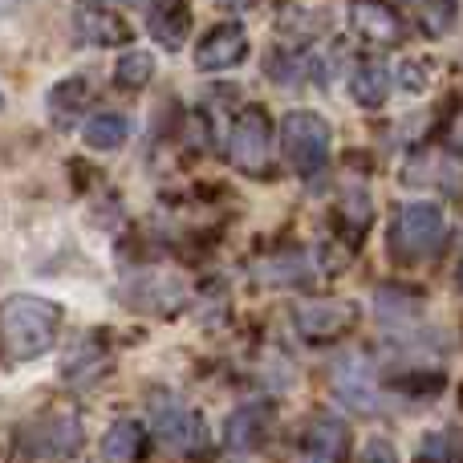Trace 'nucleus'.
<instances>
[{
	"label": "nucleus",
	"instance_id": "nucleus-1",
	"mask_svg": "<svg viewBox=\"0 0 463 463\" xmlns=\"http://www.w3.org/2000/svg\"><path fill=\"white\" fill-rule=\"evenodd\" d=\"M61 334V309L41 297H8L0 305V350L13 362H37Z\"/></svg>",
	"mask_w": 463,
	"mask_h": 463
},
{
	"label": "nucleus",
	"instance_id": "nucleus-2",
	"mask_svg": "<svg viewBox=\"0 0 463 463\" xmlns=\"http://www.w3.org/2000/svg\"><path fill=\"white\" fill-rule=\"evenodd\" d=\"M448 236L439 203H402L391 220V256L399 264H419L435 256Z\"/></svg>",
	"mask_w": 463,
	"mask_h": 463
},
{
	"label": "nucleus",
	"instance_id": "nucleus-3",
	"mask_svg": "<svg viewBox=\"0 0 463 463\" xmlns=\"http://www.w3.org/2000/svg\"><path fill=\"white\" fill-rule=\"evenodd\" d=\"M329 122L313 110H288L280 118V151H285V163L297 171V175H321V167L329 163Z\"/></svg>",
	"mask_w": 463,
	"mask_h": 463
},
{
	"label": "nucleus",
	"instance_id": "nucleus-4",
	"mask_svg": "<svg viewBox=\"0 0 463 463\" xmlns=\"http://www.w3.org/2000/svg\"><path fill=\"white\" fill-rule=\"evenodd\" d=\"M228 159L236 171L256 175V179H264L272 171V122L260 106H248V110L232 122Z\"/></svg>",
	"mask_w": 463,
	"mask_h": 463
},
{
	"label": "nucleus",
	"instance_id": "nucleus-5",
	"mask_svg": "<svg viewBox=\"0 0 463 463\" xmlns=\"http://www.w3.org/2000/svg\"><path fill=\"white\" fill-rule=\"evenodd\" d=\"M151 427L171 451H179V456H195V451L208 443L203 419L195 415L179 394H155L151 399Z\"/></svg>",
	"mask_w": 463,
	"mask_h": 463
},
{
	"label": "nucleus",
	"instance_id": "nucleus-6",
	"mask_svg": "<svg viewBox=\"0 0 463 463\" xmlns=\"http://www.w3.org/2000/svg\"><path fill=\"white\" fill-rule=\"evenodd\" d=\"M21 448L41 459H70L81 448V423L70 411H41L21 427Z\"/></svg>",
	"mask_w": 463,
	"mask_h": 463
},
{
	"label": "nucleus",
	"instance_id": "nucleus-7",
	"mask_svg": "<svg viewBox=\"0 0 463 463\" xmlns=\"http://www.w3.org/2000/svg\"><path fill=\"white\" fill-rule=\"evenodd\" d=\"M73 33L81 45L90 49H114L130 41V24L118 8L102 5V0H78L73 5Z\"/></svg>",
	"mask_w": 463,
	"mask_h": 463
},
{
	"label": "nucleus",
	"instance_id": "nucleus-8",
	"mask_svg": "<svg viewBox=\"0 0 463 463\" xmlns=\"http://www.w3.org/2000/svg\"><path fill=\"white\" fill-rule=\"evenodd\" d=\"M350 456V427L337 415H317L305 423L297 439V463H345Z\"/></svg>",
	"mask_w": 463,
	"mask_h": 463
},
{
	"label": "nucleus",
	"instance_id": "nucleus-9",
	"mask_svg": "<svg viewBox=\"0 0 463 463\" xmlns=\"http://www.w3.org/2000/svg\"><path fill=\"white\" fill-rule=\"evenodd\" d=\"M358 321L350 301H301L293 309V326L305 342H334Z\"/></svg>",
	"mask_w": 463,
	"mask_h": 463
},
{
	"label": "nucleus",
	"instance_id": "nucleus-10",
	"mask_svg": "<svg viewBox=\"0 0 463 463\" xmlns=\"http://www.w3.org/2000/svg\"><path fill=\"white\" fill-rule=\"evenodd\" d=\"M244 57H248V33L240 24H216L195 45V70L224 73V70H236Z\"/></svg>",
	"mask_w": 463,
	"mask_h": 463
},
{
	"label": "nucleus",
	"instance_id": "nucleus-11",
	"mask_svg": "<svg viewBox=\"0 0 463 463\" xmlns=\"http://www.w3.org/2000/svg\"><path fill=\"white\" fill-rule=\"evenodd\" d=\"M350 24L354 33H358L362 41H370V45H402V37H407V24H402V16L394 13L391 5H383V0H350Z\"/></svg>",
	"mask_w": 463,
	"mask_h": 463
},
{
	"label": "nucleus",
	"instance_id": "nucleus-12",
	"mask_svg": "<svg viewBox=\"0 0 463 463\" xmlns=\"http://www.w3.org/2000/svg\"><path fill=\"white\" fill-rule=\"evenodd\" d=\"M264 427H269V402H244L232 411L228 427H224V448L232 456H248L260 448Z\"/></svg>",
	"mask_w": 463,
	"mask_h": 463
},
{
	"label": "nucleus",
	"instance_id": "nucleus-13",
	"mask_svg": "<svg viewBox=\"0 0 463 463\" xmlns=\"http://www.w3.org/2000/svg\"><path fill=\"white\" fill-rule=\"evenodd\" d=\"M146 29L163 49H179L192 33V13L184 0H151L146 5Z\"/></svg>",
	"mask_w": 463,
	"mask_h": 463
},
{
	"label": "nucleus",
	"instance_id": "nucleus-14",
	"mask_svg": "<svg viewBox=\"0 0 463 463\" xmlns=\"http://www.w3.org/2000/svg\"><path fill=\"white\" fill-rule=\"evenodd\" d=\"M127 138H130V118L118 110H94L81 122V143L90 151H118Z\"/></svg>",
	"mask_w": 463,
	"mask_h": 463
},
{
	"label": "nucleus",
	"instance_id": "nucleus-15",
	"mask_svg": "<svg viewBox=\"0 0 463 463\" xmlns=\"http://www.w3.org/2000/svg\"><path fill=\"white\" fill-rule=\"evenodd\" d=\"M146 448V435L135 419H122L102 435V459L106 463H138Z\"/></svg>",
	"mask_w": 463,
	"mask_h": 463
},
{
	"label": "nucleus",
	"instance_id": "nucleus-16",
	"mask_svg": "<svg viewBox=\"0 0 463 463\" xmlns=\"http://www.w3.org/2000/svg\"><path fill=\"white\" fill-rule=\"evenodd\" d=\"M386 94H391V78H386V70L378 61H366L354 70L350 98L362 106V110H378V106L386 102Z\"/></svg>",
	"mask_w": 463,
	"mask_h": 463
},
{
	"label": "nucleus",
	"instance_id": "nucleus-17",
	"mask_svg": "<svg viewBox=\"0 0 463 463\" xmlns=\"http://www.w3.org/2000/svg\"><path fill=\"white\" fill-rule=\"evenodd\" d=\"M402 8L415 16L427 37H443L456 24V0H402Z\"/></svg>",
	"mask_w": 463,
	"mask_h": 463
},
{
	"label": "nucleus",
	"instance_id": "nucleus-18",
	"mask_svg": "<svg viewBox=\"0 0 463 463\" xmlns=\"http://www.w3.org/2000/svg\"><path fill=\"white\" fill-rule=\"evenodd\" d=\"M94 94V86H90L86 73H73V78H61L57 86H49L45 94V106L57 114V118H70L73 110H81L86 106V98Z\"/></svg>",
	"mask_w": 463,
	"mask_h": 463
},
{
	"label": "nucleus",
	"instance_id": "nucleus-19",
	"mask_svg": "<svg viewBox=\"0 0 463 463\" xmlns=\"http://www.w3.org/2000/svg\"><path fill=\"white\" fill-rule=\"evenodd\" d=\"M256 277H260L264 285H305L309 260H305L301 252H280V256H272V260L256 264Z\"/></svg>",
	"mask_w": 463,
	"mask_h": 463
},
{
	"label": "nucleus",
	"instance_id": "nucleus-20",
	"mask_svg": "<svg viewBox=\"0 0 463 463\" xmlns=\"http://www.w3.org/2000/svg\"><path fill=\"white\" fill-rule=\"evenodd\" d=\"M151 78H155V57L146 53V49H130V53L118 57L114 81H118L122 90H143V86H151Z\"/></svg>",
	"mask_w": 463,
	"mask_h": 463
},
{
	"label": "nucleus",
	"instance_id": "nucleus-21",
	"mask_svg": "<svg viewBox=\"0 0 463 463\" xmlns=\"http://www.w3.org/2000/svg\"><path fill=\"white\" fill-rule=\"evenodd\" d=\"M415 463H456V451L448 448V435H427L423 451H419Z\"/></svg>",
	"mask_w": 463,
	"mask_h": 463
},
{
	"label": "nucleus",
	"instance_id": "nucleus-22",
	"mask_svg": "<svg viewBox=\"0 0 463 463\" xmlns=\"http://www.w3.org/2000/svg\"><path fill=\"white\" fill-rule=\"evenodd\" d=\"M358 463H399V456H394V448L386 439H370L366 448H362Z\"/></svg>",
	"mask_w": 463,
	"mask_h": 463
},
{
	"label": "nucleus",
	"instance_id": "nucleus-23",
	"mask_svg": "<svg viewBox=\"0 0 463 463\" xmlns=\"http://www.w3.org/2000/svg\"><path fill=\"white\" fill-rule=\"evenodd\" d=\"M212 5L224 13H248V8H256V0H212Z\"/></svg>",
	"mask_w": 463,
	"mask_h": 463
},
{
	"label": "nucleus",
	"instance_id": "nucleus-24",
	"mask_svg": "<svg viewBox=\"0 0 463 463\" xmlns=\"http://www.w3.org/2000/svg\"><path fill=\"white\" fill-rule=\"evenodd\" d=\"M130 5H143V8H146V5H151V0H130Z\"/></svg>",
	"mask_w": 463,
	"mask_h": 463
}]
</instances>
